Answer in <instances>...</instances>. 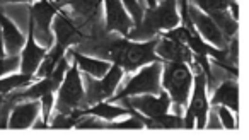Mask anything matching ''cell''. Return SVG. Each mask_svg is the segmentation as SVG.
<instances>
[{
  "mask_svg": "<svg viewBox=\"0 0 249 140\" xmlns=\"http://www.w3.org/2000/svg\"><path fill=\"white\" fill-rule=\"evenodd\" d=\"M178 0H162L159 5L147 9L139 26L128 33L126 38L133 41H147L159 35L160 31H169L179 24V14L176 11Z\"/></svg>",
  "mask_w": 249,
  "mask_h": 140,
  "instance_id": "6da1fadb",
  "label": "cell"
},
{
  "mask_svg": "<svg viewBox=\"0 0 249 140\" xmlns=\"http://www.w3.org/2000/svg\"><path fill=\"white\" fill-rule=\"evenodd\" d=\"M191 82H193V75H191L188 63L183 62H169L164 70V89L167 91L171 98V103L176 106V115H179V109L186 106L188 98H190V89Z\"/></svg>",
  "mask_w": 249,
  "mask_h": 140,
  "instance_id": "7a4b0ae2",
  "label": "cell"
},
{
  "mask_svg": "<svg viewBox=\"0 0 249 140\" xmlns=\"http://www.w3.org/2000/svg\"><path fill=\"white\" fill-rule=\"evenodd\" d=\"M58 101H56V113H73L77 109L86 108V92L84 82L80 79L79 67L72 65L67 69L65 77L60 84Z\"/></svg>",
  "mask_w": 249,
  "mask_h": 140,
  "instance_id": "3957f363",
  "label": "cell"
},
{
  "mask_svg": "<svg viewBox=\"0 0 249 140\" xmlns=\"http://www.w3.org/2000/svg\"><path fill=\"white\" fill-rule=\"evenodd\" d=\"M65 4L72 9L70 19L82 29L87 38L104 33V26L101 24L103 0H67Z\"/></svg>",
  "mask_w": 249,
  "mask_h": 140,
  "instance_id": "277c9868",
  "label": "cell"
},
{
  "mask_svg": "<svg viewBox=\"0 0 249 140\" xmlns=\"http://www.w3.org/2000/svg\"><path fill=\"white\" fill-rule=\"evenodd\" d=\"M160 72H162V65L160 62H152L145 65L139 74L118 92L116 96H111V101L116 103L123 98L128 96H139V94H159L160 92Z\"/></svg>",
  "mask_w": 249,
  "mask_h": 140,
  "instance_id": "5b68a950",
  "label": "cell"
},
{
  "mask_svg": "<svg viewBox=\"0 0 249 140\" xmlns=\"http://www.w3.org/2000/svg\"><path fill=\"white\" fill-rule=\"evenodd\" d=\"M29 12H31L29 14V31L33 33V38L39 46L50 48L53 45L52 22L55 14L58 12V7L52 4L50 0H38Z\"/></svg>",
  "mask_w": 249,
  "mask_h": 140,
  "instance_id": "8992f818",
  "label": "cell"
},
{
  "mask_svg": "<svg viewBox=\"0 0 249 140\" xmlns=\"http://www.w3.org/2000/svg\"><path fill=\"white\" fill-rule=\"evenodd\" d=\"M121 77H123V70L118 65H114V63L109 67L106 74L99 79L86 75V79H84L86 81V89H84V92H86V98H84L86 99V108L96 105V103L109 99L114 94V91H116Z\"/></svg>",
  "mask_w": 249,
  "mask_h": 140,
  "instance_id": "52a82bcc",
  "label": "cell"
},
{
  "mask_svg": "<svg viewBox=\"0 0 249 140\" xmlns=\"http://www.w3.org/2000/svg\"><path fill=\"white\" fill-rule=\"evenodd\" d=\"M208 115V99H207V75L203 72H198L195 75V91L191 103L188 106L186 116L183 118V128H193L196 120L198 128L207 126Z\"/></svg>",
  "mask_w": 249,
  "mask_h": 140,
  "instance_id": "ba28073f",
  "label": "cell"
},
{
  "mask_svg": "<svg viewBox=\"0 0 249 140\" xmlns=\"http://www.w3.org/2000/svg\"><path fill=\"white\" fill-rule=\"evenodd\" d=\"M193 2L198 9H201V12L212 18V21L218 26L227 39H231L237 33V21L229 12L231 0H193Z\"/></svg>",
  "mask_w": 249,
  "mask_h": 140,
  "instance_id": "9c48e42d",
  "label": "cell"
},
{
  "mask_svg": "<svg viewBox=\"0 0 249 140\" xmlns=\"http://www.w3.org/2000/svg\"><path fill=\"white\" fill-rule=\"evenodd\" d=\"M120 101H123V106H126V108L135 109L143 118H152V116L167 113L171 106V98L167 92H159L157 96L154 94L128 96V98H123Z\"/></svg>",
  "mask_w": 249,
  "mask_h": 140,
  "instance_id": "30bf717a",
  "label": "cell"
},
{
  "mask_svg": "<svg viewBox=\"0 0 249 140\" xmlns=\"http://www.w3.org/2000/svg\"><path fill=\"white\" fill-rule=\"evenodd\" d=\"M53 31H55L56 36L55 48L60 50L62 53H65L70 46L79 45V43H82L87 38L82 29L63 11H58V14H55V18H53Z\"/></svg>",
  "mask_w": 249,
  "mask_h": 140,
  "instance_id": "8fae6325",
  "label": "cell"
},
{
  "mask_svg": "<svg viewBox=\"0 0 249 140\" xmlns=\"http://www.w3.org/2000/svg\"><path fill=\"white\" fill-rule=\"evenodd\" d=\"M106 7V22H104V33H120L121 36H128V33L135 28L133 19L128 16L121 0H103Z\"/></svg>",
  "mask_w": 249,
  "mask_h": 140,
  "instance_id": "7c38bea8",
  "label": "cell"
},
{
  "mask_svg": "<svg viewBox=\"0 0 249 140\" xmlns=\"http://www.w3.org/2000/svg\"><path fill=\"white\" fill-rule=\"evenodd\" d=\"M188 19L191 21V24L196 26L200 35L203 36L208 43H213V45L220 50H227L229 39L222 35L218 26L215 24V22L212 21V18H208L205 12H201L198 7L191 5V7H188Z\"/></svg>",
  "mask_w": 249,
  "mask_h": 140,
  "instance_id": "4fadbf2b",
  "label": "cell"
},
{
  "mask_svg": "<svg viewBox=\"0 0 249 140\" xmlns=\"http://www.w3.org/2000/svg\"><path fill=\"white\" fill-rule=\"evenodd\" d=\"M39 109H41V103L38 99H31V101H19L12 106L11 113H9L7 120V128L12 130H24L31 128L36 122Z\"/></svg>",
  "mask_w": 249,
  "mask_h": 140,
  "instance_id": "5bb4252c",
  "label": "cell"
},
{
  "mask_svg": "<svg viewBox=\"0 0 249 140\" xmlns=\"http://www.w3.org/2000/svg\"><path fill=\"white\" fill-rule=\"evenodd\" d=\"M156 55L159 58H164L167 62H183V63H193V53L188 48V45L179 41H174L169 38H157L156 45Z\"/></svg>",
  "mask_w": 249,
  "mask_h": 140,
  "instance_id": "9a60e30c",
  "label": "cell"
},
{
  "mask_svg": "<svg viewBox=\"0 0 249 140\" xmlns=\"http://www.w3.org/2000/svg\"><path fill=\"white\" fill-rule=\"evenodd\" d=\"M22 55H21V74H28V75H35L36 70H38L41 60L45 58L46 55V48L39 46L36 43V39L33 38V33L29 31L28 41H24V46H22Z\"/></svg>",
  "mask_w": 249,
  "mask_h": 140,
  "instance_id": "2e32d148",
  "label": "cell"
},
{
  "mask_svg": "<svg viewBox=\"0 0 249 140\" xmlns=\"http://www.w3.org/2000/svg\"><path fill=\"white\" fill-rule=\"evenodd\" d=\"M0 29H2V39H4V48L9 53V56H18V53L24 46V36L21 35L14 22L7 18L0 9Z\"/></svg>",
  "mask_w": 249,
  "mask_h": 140,
  "instance_id": "e0dca14e",
  "label": "cell"
},
{
  "mask_svg": "<svg viewBox=\"0 0 249 140\" xmlns=\"http://www.w3.org/2000/svg\"><path fill=\"white\" fill-rule=\"evenodd\" d=\"M135 109L132 108H126V106H116V105H111V103H96L92 106H87V108L82 109H77L75 115L77 118L82 115H94L96 118H103L106 122H111L114 118H120V116H128V115H135Z\"/></svg>",
  "mask_w": 249,
  "mask_h": 140,
  "instance_id": "ac0fdd59",
  "label": "cell"
},
{
  "mask_svg": "<svg viewBox=\"0 0 249 140\" xmlns=\"http://www.w3.org/2000/svg\"><path fill=\"white\" fill-rule=\"evenodd\" d=\"M70 55L73 56V60H75V65L82 70L84 74L90 75V77H96V79L103 77L107 70H109V67L113 65V63L107 62V60L90 58V56L82 55V53L75 52V50H72V52H70Z\"/></svg>",
  "mask_w": 249,
  "mask_h": 140,
  "instance_id": "d6986e66",
  "label": "cell"
},
{
  "mask_svg": "<svg viewBox=\"0 0 249 140\" xmlns=\"http://www.w3.org/2000/svg\"><path fill=\"white\" fill-rule=\"evenodd\" d=\"M213 106H225V108L237 111L239 109V86L235 81H225L217 91L213 92L212 98Z\"/></svg>",
  "mask_w": 249,
  "mask_h": 140,
  "instance_id": "ffe728a7",
  "label": "cell"
},
{
  "mask_svg": "<svg viewBox=\"0 0 249 140\" xmlns=\"http://www.w3.org/2000/svg\"><path fill=\"white\" fill-rule=\"evenodd\" d=\"M143 125L147 128L154 130H171V128H183V118L179 115H162L152 116V118H143Z\"/></svg>",
  "mask_w": 249,
  "mask_h": 140,
  "instance_id": "44dd1931",
  "label": "cell"
},
{
  "mask_svg": "<svg viewBox=\"0 0 249 140\" xmlns=\"http://www.w3.org/2000/svg\"><path fill=\"white\" fill-rule=\"evenodd\" d=\"M35 75L19 74V75H9V77H0V96H7L11 92L18 91L21 88H26L31 82H35Z\"/></svg>",
  "mask_w": 249,
  "mask_h": 140,
  "instance_id": "7402d4cb",
  "label": "cell"
},
{
  "mask_svg": "<svg viewBox=\"0 0 249 140\" xmlns=\"http://www.w3.org/2000/svg\"><path fill=\"white\" fill-rule=\"evenodd\" d=\"M104 128L107 130H140L145 128L143 125V116L135 113V115H130L128 120H124L121 123H114V125H104Z\"/></svg>",
  "mask_w": 249,
  "mask_h": 140,
  "instance_id": "603a6c76",
  "label": "cell"
},
{
  "mask_svg": "<svg viewBox=\"0 0 249 140\" xmlns=\"http://www.w3.org/2000/svg\"><path fill=\"white\" fill-rule=\"evenodd\" d=\"M77 123V115L73 113H56V116L53 118L52 128H73Z\"/></svg>",
  "mask_w": 249,
  "mask_h": 140,
  "instance_id": "cb8c5ba5",
  "label": "cell"
},
{
  "mask_svg": "<svg viewBox=\"0 0 249 140\" xmlns=\"http://www.w3.org/2000/svg\"><path fill=\"white\" fill-rule=\"evenodd\" d=\"M121 4L124 5L126 12H130V14H132L133 24L139 26L140 21H142V16H143V9L140 7L139 0H121Z\"/></svg>",
  "mask_w": 249,
  "mask_h": 140,
  "instance_id": "d4e9b609",
  "label": "cell"
},
{
  "mask_svg": "<svg viewBox=\"0 0 249 140\" xmlns=\"http://www.w3.org/2000/svg\"><path fill=\"white\" fill-rule=\"evenodd\" d=\"M19 67V58L18 56H9V58H0V77L11 74L12 70H16Z\"/></svg>",
  "mask_w": 249,
  "mask_h": 140,
  "instance_id": "484cf974",
  "label": "cell"
},
{
  "mask_svg": "<svg viewBox=\"0 0 249 140\" xmlns=\"http://www.w3.org/2000/svg\"><path fill=\"white\" fill-rule=\"evenodd\" d=\"M217 113H218V118H220V122H222V126H225V128H229V130L235 128V122H234V116L231 115V109H227L225 106H218Z\"/></svg>",
  "mask_w": 249,
  "mask_h": 140,
  "instance_id": "4316f807",
  "label": "cell"
},
{
  "mask_svg": "<svg viewBox=\"0 0 249 140\" xmlns=\"http://www.w3.org/2000/svg\"><path fill=\"white\" fill-rule=\"evenodd\" d=\"M179 4H181V18H183V26H186V28H191V21L188 19V0H179Z\"/></svg>",
  "mask_w": 249,
  "mask_h": 140,
  "instance_id": "83f0119b",
  "label": "cell"
},
{
  "mask_svg": "<svg viewBox=\"0 0 249 140\" xmlns=\"http://www.w3.org/2000/svg\"><path fill=\"white\" fill-rule=\"evenodd\" d=\"M18 2H35V0H0V4H18Z\"/></svg>",
  "mask_w": 249,
  "mask_h": 140,
  "instance_id": "f1b7e54d",
  "label": "cell"
},
{
  "mask_svg": "<svg viewBox=\"0 0 249 140\" xmlns=\"http://www.w3.org/2000/svg\"><path fill=\"white\" fill-rule=\"evenodd\" d=\"M0 58H4V39H2V29H0Z\"/></svg>",
  "mask_w": 249,
  "mask_h": 140,
  "instance_id": "f546056e",
  "label": "cell"
},
{
  "mask_svg": "<svg viewBox=\"0 0 249 140\" xmlns=\"http://www.w3.org/2000/svg\"><path fill=\"white\" fill-rule=\"evenodd\" d=\"M145 2H147V5H149V9H152L157 5V0H145Z\"/></svg>",
  "mask_w": 249,
  "mask_h": 140,
  "instance_id": "4dcf8cb0",
  "label": "cell"
},
{
  "mask_svg": "<svg viewBox=\"0 0 249 140\" xmlns=\"http://www.w3.org/2000/svg\"><path fill=\"white\" fill-rule=\"evenodd\" d=\"M55 2H60V4H65L67 0H55Z\"/></svg>",
  "mask_w": 249,
  "mask_h": 140,
  "instance_id": "1f68e13d",
  "label": "cell"
},
{
  "mask_svg": "<svg viewBox=\"0 0 249 140\" xmlns=\"http://www.w3.org/2000/svg\"><path fill=\"white\" fill-rule=\"evenodd\" d=\"M2 101H4V96H0V103H2Z\"/></svg>",
  "mask_w": 249,
  "mask_h": 140,
  "instance_id": "d6a6232c",
  "label": "cell"
},
{
  "mask_svg": "<svg viewBox=\"0 0 249 140\" xmlns=\"http://www.w3.org/2000/svg\"><path fill=\"white\" fill-rule=\"evenodd\" d=\"M160 2H162V0H160Z\"/></svg>",
  "mask_w": 249,
  "mask_h": 140,
  "instance_id": "836d02e7",
  "label": "cell"
}]
</instances>
